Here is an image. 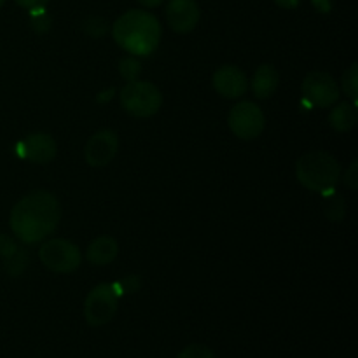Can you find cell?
<instances>
[{
  "mask_svg": "<svg viewBox=\"0 0 358 358\" xmlns=\"http://www.w3.org/2000/svg\"><path fill=\"white\" fill-rule=\"evenodd\" d=\"M119 73L126 83L138 80L140 73H142V63L140 59H136V56H126L119 62Z\"/></svg>",
  "mask_w": 358,
  "mask_h": 358,
  "instance_id": "d6986e66",
  "label": "cell"
},
{
  "mask_svg": "<svg viewBox=\"0 0 358 358\" xmlns=\"http://www.w3.org/2000/svg\"><path fill=\"white\" fill-rule=\"evenodd\" d=\"M301 91H303L304 101H308L310 107L318 108L332 107L334 103H338L339 96H341V90L334 77L327 72H320V70L310 72L304 77Z\"/></svg>",
  "mask_w": 358,
  "mask_h": 358,
  "instance_id": "ba28073f",
  "label": "cell"
},
{
  "mask_svg": "<svg viewBox=\"0 0 358 358\" xmlns=\"http://www.w3.org/2000/svg\"><path fill=\"white\" fill-rule=\"evenodd\" d=\"M119 255V243L115 238L107 236H98L87 245L86 248V259L87 262L94 266H108L115 261Z\"/></svg>",
  "mask_w": 358,
  "mask_h": 358,
  "instance_id": "4fadbf2b",
  "label": "cell"
},
{
  "mask_svg": "<svg viewBox=\"0 0 358 358\" xmlns=\"http://www.w3.org/2000/svg\"><path fill=\"white\" fill-rule=\"evenodd\" d=\"M311 3L322 14H327L332 10V0H311Z\"/></svg>",
  "mask_w": 358,
  "mask_h": 358,
  "instance_id": "4316f807",
  "label": "cell"
},
{
  "mask_svg": "<svg viewBox=\"0 0 358 358\" xmlns=\"http://www.w3.org/2000/svg\"><path fill=\"white\" fill-rule=\"evenodd\" d=\"M20 245L13 240V238L6 236V234H0V257L7 259L9 255H13L17 250Z\"/></svg>",
  "mask_w": 358,
  "mask_h": 358,
  "instance_id": "d4e9b609",
  "label": "cell"
},
{
  "mask_svg": "<svg viewBox=\"0 0 358 358\" xmlns=\"http://www.w3.org/2000/svg\"><path fill=\"white\" fill-rule=\"evenodd\" d=\"M177 358H213V352L208 346L194 343V345L185 346V348L178 353Z\"/></svg>",
  "mask_w": 358,
  "mask_h": 358,
  "instance_id": "603a6c76",
  "label": "cell"
},
{
  "mask_svg": "<svg viewBox=\"0 0 358 358\" xmlns=\"http://www.w3.org/2000/svg\"><path fill=\"white\" fill-rule=\"evenodd\" d=\"M201 17L196 0H170L166 3V23L177 34H189L194 30Z\"/></svg>",
  "mask_w": 358,
  "mask_h": 358,
  "instance_id": "8fae6325",
  "label": "cell"
},
{
  "mask_svg": "<svg viewBox=\"0 0 358 358\" xmlns=\"http://www.w3.org/2000/svg\"><path fill=\"white\" fill-rule=\"evenodd\" d=\"M58 147L48 133H31L17 143V154L34 164H48L56 157Z\"/></svg>",
  "mask_w": 358,
  "mask_h": 358,
  "instance_id": "7c38bea8",
  "label": "cell"
},
{
  "mask_svg": "<svg viewBox=\"0 0 358 358\" xmlns=\"http://www.w3.org/2000/svg\"><path fill=\"white\" fill-rule=\"evenodd\" d=\"M20 7L23 9H37V7H45L49 3V0H14Z\"/></svg>",
  "mask_w": 358,
  "mask_h": 358,
  "instance_id": "484cf974",
  "label": "cell"
},
{
  "mask_svg": "<svg viewBox=\"0 0 358 358\" xmlns=\"http://www.w3.org/2000/svg\"><path fill=\"white\" fill-rule=\"evenodd\" d=\"M112 287H114L119 297L128 296V294H136L142 289V278L138 275H128L119 280V282L112 283Z\"/></svg>",
  "mask_w": 358,
  "mask_h": 358,
  "instance_id": "44dd1931",
  "label": "cell"
},
{
  "mask_svg": "<svg viewBox=\"0 0 358 358\" xmlns=\"http://www.w3.org/2000/svg\"><path fill=\"white\" fill-rule=\"evenodd\" d=\"M119 101L126 114L133 117H152L163 105V94L159 87L150 80H133L126 83L119 91Z\"/></svg>",
  "mask_w": 358,
  "mask_h": 358,
  "instance_id": "277c9868",
  "label": "cell"
},
{
  "mask_svg": "<svg viewBox=\"0 0 358 358\" xmlns=\"http://www.w3.org/2000/svg\"><path fill=\"white\" fill-rule=\"evenodd\" d=\"M341 90L350 100L357 103L358 100V65L357 63H352V66L343 73Z\"/></svg>",
  "mask_w": 358,
  "mask_h": 358,
  "instance_id": "ac0fdd59",
  "label": "cell"
},
{
  "mask_svg": "<svg viewBox=\"0 0 358 358\" xmlns=\"http://www.w3.org/2000/svg\"><path fill=\"white\" fill-rule=\"evenodd\" d=\"M119 150V136L114 129H100L90 136L84 147V159L91 168H103L114 161Z\"/></svg>",
  "mask_w": 358,
  "mask_h": 358,
  "instance_id": "9c48e42d",
  "label": "cell"
},
{
  "mask_svg": "<svg viewBox=\"0 0 358 358\" xmlns=\"http://www.w3.org/2000/svg\"><path fill=\"white\" fill-rule=\"evenodd\" d=\"M324 194V213L329 220L332 222H339L343 220L346 213V205H345V199L341 198L339 194H336L334 187L327 189V191L322 192Z\"/></svg>",
  "mask_w": 358,
  "mask_h": 358,
  "instance_id": "2e32d148",
  "label": "cell"
},
{
  "mask_svg": "<svg viewBox=\"0 0 358 358\" xmlns=\"http://www.w3.org/2000/svg\"><path fill=\"white\" fill-rule=\"evenodd\" d=\"M343 182H345V185L350 189V191H357L358 189V161L357 159H353L352 164L345 170Z\"/></svg>",
  "mask_w": 358,
  "mask_h": 358,
  "instance_id": "cb8c5ba5",
  "label": "cell"
},
{
  "mask_svg": "<svg viewBox=\"0 0 358 358\" xmlns=\"http://www.w3.org/2000/svg\"><path fill=\"white\" fill-rule=\"evenodd\" d=\"M301 0H275V3L278 7H282V9H296L297 6H299Z\"/></svg>",
  "mask_w": 358,
  "mask_h": 358,
  "instance_id": "83f0119b",
  "label": "cell"
},
{
  "mask_svg": "<svg viewBox=\"0 0 358 358\" xmlns=\"http://www.w3.org/2000/svg\"><path fill=\"white\" fill-rule=\"evenodd\" d=\"M30 24L37 34H45L51 28L52 17L45 10V7H37V9H30Z\"/></svg>",
  "mask_w": 358,
  "mask_h": 358,
  "instance_id": "ffe728a7",
  "label": "cell"
},
{
  "mask_svg": "<svg viewBox=\"0 0 358 358\" xmlns=\"http://www.w3.org/2000/svg\"><path fill=\"white\" fill-rule=\"evenodd\" d=\"M136 2L145 9H154V7H159L164 0H136Z\"/></svg>",
  "mask_w": 358,
  "mask_h": 358,
  "instance_id": "f1b7e54d",
  "label": "cell"
},
{
  "mask_svg": "<svg viewBox=\"0 0 358 358\" xmlns=\"http://www.w3.org/2000/svg\"><path fill=\"white\" fill-rule=\"evenodd\" d=\"M278 70L273 65H269V63L257 66V70H255L250 80L252 93H254V96L259 98V100H266V98H269L271 94H275V91L278 90Z\"/></svg>",
  "mask_w": 358,
  "mask_h": 358,
  "instance_id": "5bb4252c",
  "label": "cell"
},
{
  "mask_svg": "<svg viewBox=\"0 0 358 358\" xmlns=\"http://www.w3.org/2000/svg\"><path fill=\"white\" fill-rule=\"evenodd\" d=\"M213 90L227 100H238L248 90L247 73L236 65H224L213 72Z\"/></svg>",
  "mask_w": 358,
  "mask_h": 358,
  "instance_id": "30bf717a",
  "label": "cell"
},
{
  "mask_svg": "<svg viewBox=\"0 0 358 358\" xmlns=\"http://www.w3.org/2000/svg\"><path fill=\"white\" fill-rule=\"evenodd\" d=\"M28 262H30V255H28V252L24 250V248L17 247V250L14 252L13 255L3 259V269H6V273L9 276L17 278V276H21L24 271H27Z\"/></svg>",
  "mask_w": 358,
  "mask_h": 358,
  "instance_id": "e0dca14e",
  "label": "cell"
},
{
  "mask_svg": "<svg viewBox=\"0 0 358 358\" xmlns=\"http://www.w3.org/2000/svg\"><path fill=\"white\" fill-rule=\"evenodd\" d=\"M161 23L152 13L143 9L126 10L112 24L115 44L131 56H149L159 48Z\"/></svg>",
  "mask_w": 358,
  "mask_h": 358,
  "instance_id": "7a4b0ae2",
  "label": "cell"
},
{
  "mask_svg": "<svg viewBox=\"0 0 358 358\" xmlns=\"http://www.w3.org/2000/svg\"><path fill=\"white\" fill-rule=\"evenodd\" d=\"M3 3H6V0H0V7H2Z\"/></svg>",
  "mask_w": 358,
  "mask_h": 358,
  "instance_id": "f546056e",
  "label": "cell"
},
{
  "mask_svg": "<svg viewBox=\"0 0 358 358\" xmlns=\"http://www.w3.org/2000/svg\"><path fill=\"white\" fill-rule=\"evenodd\" d=\"M62 220V205L49 191H31L13 206L9 226L14 236L27 245L41 243Z\"/></svg>",
  "mask_w": 358,
  "mask_h": 358,
  "instance_id": "6da1fadb",
  "label": "cell"
},
{
  "mask_svg": "<svg viewBox=\"0 0 358 358\" xmlns=\"http://www.w3.org/2000/svg\"><path fill=\"white\" fill-rule=\"evenodd\" d=\"M119 296L112 283H100L90 290L84 301V318L91 327H103L115 317Z\"/></svg>",
  "mask_w": 358,
  "mask_h": 358,
  "instance_id": "8992f818",
  "label": "cell"
},
{
  "mask_svg": "<svg viewBox=\"0 0 358 358\" xmlns=\"http://www.w3.org/2000/svg\"><path fill=\"white\" fill-rule=\"evenodd\" d=\"M38 259L49 271L58 275H70L79 269L83 262L79 247L63 238H51L38 248Z\"/></svg>",
  "mask_w": 358,
  "mask_h": 358,
  "instance_id": "5b68a950",
  "label": "cell"
},
{
  "mask_svg": "<svg viewBox=\"0 0 358 358\" xmlns=\"http://www.w3.org/2000/svg\"><path fill=\"white\" fill-rule=\"evenodd\" d=\"M358 122V108L355 101L338 103L329 114V124L339 133L352 131Z\"/></svg>",
  "mask_w": 358,
  "mask_h": 358,
  "instance_id": "9a60e30c",
  "label": "cell"
},
{
  "mask_svg": "<svg viewBox=\"0 0 358 358\" xmlns=\"http://www.w3.org/2000/svg\"><path fill=\"white\" fill-rule=\"evenodd\" d=\"M341 164L325 150H311L299 157L296 164V177L303 187L313 192L332 189L341 178Z\"/></svg>",
  "mask_w": 358,
  "mask_h": 358,
  "instance_id": "3957f363",
  "label": "cell"
},
{
  "mask_svg": "<svg viewBox=\"0 0 358 358\" xmlns=\"http://www.w3.org/2000/svg\"><path fill=\"white\" fill-rule=\"evenodd\" d=\"M227 124L233 135L240 140H255L266 128V115L254 101H240L227 115Z\"/></svg>",
  "mask_w": 358,
  "mask_h": 358,
  "instance_id": "52a82bcc",
  "label": "cell"
},
{
  "mask_svg": "<svg viewBox=\"0 0 358 358\" xmlns=\"http://www.w3.org/2000/svg\"><path fill=\"white\" fill-rule=\"evenodd\" d=\"M83 31L87 37L93 38H101L108 31V23L100 16H91L87 20H84L83 23Z\"/></svg>",
  "mask_w": 358,
  "mask_h": 358,
  "instance_id": "7402d4cb",
  "label": "cell"
}]
</instances>
